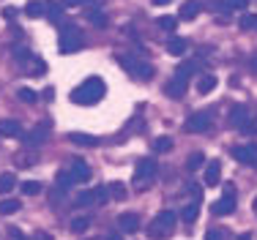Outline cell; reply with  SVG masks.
<instances>
[{
    "label": "cell",
    "instance_id": "1",
    "mask_svg": "<svg viewBox=\"0 0 257 240\" xmlns=\"http://www.w3.org/2000/svg\"><path fill=\"white\" fill-rule=\"evenodd\" d=\"M104 90H107V85H104L101 77H88L79 88L71 90V101L82 104V107H93L104 98Z\"/></svg>",
    "mask_w": 257,
    "mask_h": 240
},
{
    "label": "cell",
    "instance_id": "2",
    "mask_svg": "<svg viewBox=\"0 0 257 240\" xmlns=\"http://www.w3.org/2000/svg\"><path fill=\"white\" fill-rule=\"evenodd\" d=\"M156 172H159L156 158H140L137 167H134V188H137V191L151 188L156 180Z\"/></svg>",
    "mask_w": 257,
    "mask_h": 240
},
{
    "label": "cell",
    "instance_id": "3",
    "mask_svg": "<svg viewBox=\"0 0 257 240\" xmlns=\"http://www.w3.org/2000/svg\"><path fill=\"white\" fill-rule=\"evenodd\" d=\"M175 224H178V216H175L173 210H162L159 213V216L151 221L148 224V237H154V240H162V237H167L170 232L175 229Z\"/></svg>",
    "mask_w": 257,
    "mask_h": 240
},
{
    "label": "cell",
    "instance_id": "4",
    "mask_svg": "<svg viewBox=\"0 0 257 240\" xmlns=\"http://www.w3.org/2000/svg\"><path fill=\"white\" fill-rule=\"evenodd\" d=\"M118 63L126 69V74H132L134 79H151L154 77V66L143 58H134V55H120Z\"/></svg>",
    "mask_w": 257,
    "mask_h": 240
},
{
    "label": "cell",
    "instance_id": "5",
    "mask_svg": "<svg viewBox=\"0 0 257 240\" xmlns=\"http://www.w3.org/2000/svg\"><path fill=\"white\" fill-rule=\"evenodd\" d=\"M82 33H79V28L77 25H71V22H63L60 25V52L63 55H71V52H77L79 47H82Z\"/></svg>",
    "mask_w": 257,
    "mask_h": 240
},
{
    "label": "cell",
    "instance_id": "6",
    "mask_svg": "<svg viewBox=\"0 0 257 240\" xmlns=\"http://www.w3.org/2000/svg\"><path fill=\"white\" fill-rule=\"evenodd\" d=\"M232 158H235L238 164H243V167H257V145H235L232 147Z\"/></svg>",
    "mask_w": 257,
    "mask_h": 240
},
{
    "label": "cell",
    "instance_id": "7",
    "mask_svg": "<svg viewBox=\"0 0 257 240\" xmlns=\"http://www.w3.org/2000/svg\"><path fill=\"white\" fill-rule=\"evenodd\" d=\"M211 128V112H194L186 120V131L189 134H205Z\"/></svg>",
    "mask_w": 257,
    "mask_h": 240
},
{
    "label": "cell",
    "instance_id": "8",
    "mask_svg": "<svg viewBox=\"0 0 257 240\" xmlns=\"http://www.w3.org/2000/svg\"><path fill=\"white\" fill-rule=\"evenodd\" d=\"M0 137H6V139H22V137H25V131H22L20 120L3 118V120H0Z\"/></svg>",
    "mask_w": 257,
    "mask_h": 240
},
{
    "label": "cell",
    "instance_id": "9",
    "mask_svg": "<svg viewBox=\"0 0 257 240\" xmlns=\"http://www.w3.org/2000/svg\"><path fill=\"white\" fill-rule=\"evenodd\" d=\"M47 137H50V120H44L41 126H36L33 131L25 134L22 139H25V145L33 147V145H44V142H47Z\"/></svg>",
    "mask_w": 257,
    "mask_h": 240
},
{
    "label": "cell",
    "instance_id": "10",
    "mask_svg": "<svg viewBox=\"0 0 257 240\" xmlns=\"http://www.w3.org/2000/svg\"><path fill=\"white\" fill-rule=\"evenodd\" d=\"M235 207H238L235 196H227V194H224L222 199H216V202L211 205V213H213V216H227V213L235 210Z\"/></svg>",
    "mask_w": 257,
    "mask_h": 240
},
{
    "label": "cell",
    "instance_id": "11",
    "mask_svg": "<svg viewBox=\"0 0 257 240\" xmlns=\"http://www.w3.org/2000/svg\"><path fill=\"white\" fill-rule=\"evenodd\" d=\"M71 177H74V183H88L90 177H93V172H90V167L82 161V158H74V164H71Z\"/></svg>",
    "mask_w": 257,
    "mask_h": 240
},
{
    "label": "cell",
    "instance_id": "12",
    "mask_svg": "<svg viewBox=\"0 0 257 240\" xmlns=\"http://www.w3.org/2000/svg\"><path fill=\"white\" fill-rule=\"evenodd\" d=\"M203 183L205 186H219L222 183V164L219 161H211V164H205V175H203Z\"/></svg>",
    "mask_w": 257,
    "mask_h": 240
},
{
    "label": "cell",
    "instance_id": "13",
    "mask_svg": "<svg viewBox=\"0 0 257 240\" xmlns=\"http://www.w3.org/2000/svg\"><path fill=\"white\" fill-rule=\"evenodd\" d=\"M186 88H189V79H183V77H178V74H175V77L170 79L167 85H164V93H167L170 98H181Z\"/></svg>",
    "mask_w": 257,
    "mask_h": 240
},
{
    "label": "cell",
    "instance_id": "14",
    "mask_svg": "<svg viewBox=\"0 0 257 240\" xmlns=\"http://www.w3.org/2000/svg\"><path fill=\"white\" fill-rule=\"evenodd\" d=\"M118 226L123 235H134L140 229V216L137 213H123V216H118Z\"/></svg>",
    "mask_w": 257,
    "mask_h": 240
},
{
    "label": "cell",
    "instance_id": "15",
    "mask_svg": "<svg viewBox=\"0 0 257 240\" xmlns=\"http://www.w3.org/2000/svg\"><path fill=\"white\" fill-rule=\"evenodd\" d=\"M249 120H252V118H249V109L243 107V104H235V107L230 109V123H232L235 128H243Z\"/></svg>",
    "mask_w": 257,
    "mask_h": 240
},
{
    "label": "cell",
    "instance_id": "16",
    "mask_svg": "<svg viewBox=\"0 0 257 240\" xmlns=\"http://www.w3.org/2000/svg\"><path fill=\"white\" fill-rule=\"evenodd\" d=\"M63 14H66V6L63 3H47V20H50L52 25H63L66 20H63Z\"/></svg>",
    "mask_w": 257,
    "mask_h": 240
},
{
    "label": "cell",
    "instance_id": "17",
    "mask_svg": "<svg viewBox=\"0 0 257 240\" xmlns=\"http://www.w3.org/2000/svg\"><path fill=\"white\" fill-rule=\"evenodd\" d=\"M200 11H203V3H200V0H186V3L181 6V20H194Z\"/></svg>",
    "mask_w": 257,
    "mask_h": 240
},
{
    "label": "cell",
    "instance_id": "18",
    "mask_svg": "<svg viewBox=\"0 0 257 240\" xmlns=\"http://www.w3.org/2000/svg\"><path fill=\"white\" fill-rule=\"evenodd\" d=\"M69 139L74 145H85V147H96V145H99V137H90V134H82V131L69 134Z\"/></svg>",
    "mask_w": 257,
    "mask_h": 240
},
{
    "label": "cell",
    "instance_id": "19",
    "mask_svg": "<svg viewBox=\"0 0 257 240\" xmlns=\"http://www.w3.org/2000/svg\"><path fill=\"white\" fill-rule=\"evenodd\" d=\"M25 14L30 17V20H36V17H44V14H47V3H44V0H30V3L25 6Z\"/></svg>",
    "mask_w": 257,
    "mask_h": 240
},
{
    "label": "cell",
    "instance_id": "20",
    "mask_svg": "<svg viewBox=\"0 0 257 240\" xmlns=\"http://www.w3.org/2000/svg\"><path fill=\"white\" fill-rule=\"evenodd\" d=\"M20 210H22L20 199H0V216H14Z\"/></svg>",
    "mask_w": 257,
    "mask_h": 240
},
{
    "label": "cell",
    "instance_id": "21",
    "mask_svg": "<svg viewBox=\"0 0 257 240\" xmlns=\"http://www.w3.org/2000/svg\"><path fill=\"white\" fill-rule=\"evenodd\" d=\"M186 49H189V41H186V39H170V41H167V52L175 55V58H181Z\"/></svg>",
    "mask_w": 257,
    "mask_h": 240
},
{
    "label": "cell",
    "instance_id": "22",
    "mask_svg": "<svg viewBox=\"0 0 257 240\" xmlns=\"http://www.w3.org/2000/svg\"><path fill=\"white\" fill-rule=\"evenodd\" d=\"M14 186H17V175L14 172H3V175H0V196L14 191Z\"/></svg>",
    "mask_w": 257,
    "mask_h": 240
},
{
    "label": "cell",
    "instance_id": "23",
    "mask_svg": "<svg viewBox=\"0 0 257 240\" xmlns=\"http://www.w3.org/2000/svg\"><path fill=\"white\" fill-rule=\"evenodd\" d=\"M197 69H200L197 60H189V63H181L178 69H175V74H178V77H183V79H192L194 74H197Z\"/></svg>",
    "mask_w": 257,
    "mask_h": 240
},
{
    "label": "cell",
    "instance_id": "24",
    "mask_svg": "<svg viewBox=\"0 0 257 240\" xmlns=\"http://www.w3.org/2000/svg\"><path fill=\"white\" fill-rule=\"evenodd\" d=\"M213 88H216V77H213V74H208V77H203V79L197 82V93H200V96H208Z\"/></svg>",
    "mask_w": 257,
    "mask_h": 240
},
{
    "label": "cell",
    "instance_id": "25",
    "mask_svg": "<svg viewBox=\"0 0 257 240\" xmlns=\"http://www.w3.org/2000/svg\"><path fill=\"white\" fill-rule=\"evenodd\" d=\"M203 164H205V156H203V153H192V156L186 158V172H197Z\"/></svg>",
    "mask_w": 257,
    "mask_h": 240
},
{
    "label": "cell",
    "instance_id": "26",
    "mask_svg": "<svg viewBox=\"0 0 257 240\" xmlns=\"http://www.w3.org/2000/svg\"><path fill=\"white\" fill-rule=\"evenodd\" d=\"M90 226V218L88 216H77V218H71V232H74V235H82L85 229H88Z\"/></svg>",
    "mask_w": 257,
    "mask_h": 240
},
{
    "label": "cell",
    "instance_id": "27",
    "mask_svg": "<svg viewBox=\"0 0 257 240\" xmlns=\"http://www.w3.org/2000/svg\"><path fill=\"white\" fill-rule=\"evenodd\" d=\"M55 183H58V188H71V186H74V177H71L69 169H63V172L55 175Z\"/></svg>",
    "mask_w": 257,
    "mask_h": 240
},
{
    "label": "cell",
    "instance_id": "28",
    "mask_svg": "<svg viewBox=\"0 0 257 240\" xmlns=\"http://www.w3.org/2000/svg\"><path fill=\"white\" fill-rule=\"evenodd\" d=\"M109 199H126V194H128V188L123 186V183H109Z\"/></svg>",
    "mask_w": 257,
    "mask_h": 240
},
{
    "label": "cell",
    "instance_id": "29",
    "mask_svg": "<svg viewBox=\"0 0 257 240\" xmlns=\"http://www.w3.org/2000/svg\"><path fill=\"white\" fill-rule=\"evenodd\" d=\"M88 20H90V25H96V28H107V14H101L99 9H90Z\"/></svg>",
    "mask_w": 257,
    "mask_h": 240
},
{
    "label": "cell",
    "instance_id": "30",
    "mask_svg": "<svg viewBox=\"0 0 257 240\" xmlns=\"http://www.w3.org/2000/svg\"><path fill=\"white\" fill-rule=\"evenodd\" d=\"M197 213H200V207H197V202H194V205H186V207H183L181 218L186 221V224H194V221H197Z\"/></svg>",
    "mask_w": 257,
    "mask_h": 240
},
{
    "label": "cell",
    "instance_id": "31",
    "mask_svg": "<svg viewBox=\"0 0 257 240\" xmlns=\"http://www.w3.org/2000/svg\"><path fill=\"white\" fill-rule=\"evenodd\" d=\"M17 96H20V101H25V104H36V101H39V93H36L33 88H20V90H17Z\"/></svg>",
    "mask_w": 257,
    "mask_h": 240
},
{
    "label": "cell",
    "instance_id": "32",
    "mask_svg": "<svg viewBox=\"0 0 257 240\" xmlns=\"http://www.w3.org/2000/svg\"><path fill=\"white\" fill-rule=\"evenodd\" d=\"M156 25L162 30H170V33H173V30L178 28V20H175V17H170V14H164V17H159V20H156Z\"/></svg>",
    "mask_w": 257,
    "mask_h": 240
},
{
    "label": "cell",
    "instance_id": "33",
    "mask_svg": "<svg viewBox=\"0 0 257 240\" xmlns=\"http://www.w3.org/2000/svg\"><path fill=\"white\" fill-rule=\"evenodd\" d=\"M154 150H156V153H167V150H173V139H170V137H159L156 142H154Z\"/></svg>",
    "mask_w": 257,
    "mask_h": 240
},
{
    "label": "cell",
    "instance_id": "34",
    "mask_svg": "<svg viewBox=\"0 0 257 240\" xmlns=\"http://www.w3.org/2000/svg\"><path fill=\"white\" fill-rule=\"evenodd\" d=\"M74 202H77L79 207H88L90 202H96V196H93V191H79V196H77Z\"/></svg>",
    "mask_w": 257,
    "mask_h": 240
},
{
    "label": "cell",
    "instance_id": "35",
    "mask_svg": "<svg viewBox=\"0 0 257 240\" xmlns=\"http://www.w3.org/2000/svg\"><path fill=\"white\" fill-rule=\"evenodd\" d=\"M93 196H96V202H99V205H104V202L109 199V188L107 186H96L93 188Z\"/></svg>",
    "mask_w": 257,
    "mask_h": 240
},
{
    "label": "cell",
    "instance_id": "36",
    "mask_svg": "<svg viewBox=\"0 0 257 240\" xmlns=\"http://www.w3.org/2000/svg\"><path fill=\"white\" fill-rule=\"evenodd\" d=\"M241 28L243 30H254L257 28V14H243L241 17Z\"/></svg>",
    "mask_w": 257,
    "mask_h": 240
},
{
    "label": "cell",
    "instance_id": "37",
    "mask_svg": "<svg viewBox=\"0 0 257 240\" xmlns=\"http://www.w3.org/2000/svg\"><path fill=\"white\" fill-rule=\"evenodd\" d=\"M41 191V183L39 180H28V183H22V194H39Z\"/></svg>",
    "mask_w": 257,
    "mask_h": 240
},
{
    "label": "cell",
    "instance_id": "38",
    "mask_svg": "<svg viewBox=\"0 0 257 240\" xmlns=\"http://www.w3.org/2000/svg\"><path fill=\"white\" fill-rule=\"evenodd\" d=\"M211 11H216V14H224V11H230V6H227V0H211Z\"/></svg>",
    "mask_w": 257,
    "mask_h": 240
},
{
    "label": "cell",
    "instance_id": "39",
    "mask_svg": "<svg viewBox=\"0 0 257 240\" xmlns=\"http://www.w3.org/2000/svg\"><path fill=\"white\" fill-rule=\"evenodd\" d=\"M33 66H36V69H30V74H36V77H44V74H47V63H44V60H33Z\"/></svg>",
    "mask_w": 257,
    "mask_h": 240
},
{
    "label": "cell",
    "instance_id": "40",
    "mask_svg": "<svg viewBox=\"0 0 257 240\" xmlns=\"http://www.w3.org/2000/svg\"><path fill=\"white\" fill-rule=\"evenodd\" d=\"M36 158H39L36 153H30V156H20V158H17V164H20V167H30V164H33Z\"/></svg>",
    "mask_w": 257,
    "mask_h": 240
},
{
    "label": "cell",
    "instance_id": "41",
    "mask_svg": "<svg viewBox=\"0 0 257 240\" xmlns=\"http://www.w3.org/2000/svg\"><path fill=\"white\" fill-rule=\"evenodd\" d=\"M9 237H11V240H28L25 235H22L20 226H9Z\"/></svg>",
    "mask_w": 257,
    "mask_h": 240
},
{
    "label": "cell",
    "instance_id": "42",
    "mask_svg": "<svg viewBox=\"0 0 257 240\" xmlns=\"http://www.w3.org/2000/svg\"><path fill=\"white\" fill-rule=\"evenodd\" d=\"M205 240H224V232L222 229H208L205 232Z\"/></svg>",
    "mask_w": 257,
    "mask_h": 240
},
{
    "label": "cell",
    "instance_id": "43",
    "mask_svg": "<svg viewBox=\"0 0 257 240\" xmlns=\"http://www.w3.org/2000/svg\"><path fill=\"white\" fill-rule=\"evenodd\" d=\"M0 14H3V20H17V9H14V6H6Z\"/></svg>",
    "mask_w": 257,
    "mask_h": 240
},
{
    "label": "cell",
    "instance_id": "44",
    "mask_svg": "<svg viewBox=\"0 0 257 240\" xmlns=\"http://www.w3.org/2000/svg\"><path fill=\"white\" fill-rule=\"evenodd\" d=\"M227 6H230V9H246V6H249V0H227Z\"/></svg>",
    "mask_w": 257,
    "mask_h": 240
},
{
    "label": "cell",
    "instance_id": "45",
    "mask_svg": "<svg viewBox=\"0 0 257 240\" xmlns=\"http://www.w3.org/2000/svg\"><path fill=\"white\" fill-rule=\"evenodd\" d=\"M33 240H55V237L50 235V232H36V235H33Z\"/></svg>",
    "mask_w": 257,
    "mask_h": 240
},
{
    "label": "cell",
    "instance_id": "46",
    "mask_svg": "<svg viewBox=\"0 0 257 240\" xmlns=\"http://www.w3.org/2000/svg\"><path fill=\"white\" fill-rule=\"evenodd\" d=\"M224 194H227V196H235V186H232V183H224Z\"/></svg>",
    "mask_w": 257,
    "mask_h": 240
},
{
    "label": "cell",
    "instance_id": "47",
    "mask_svg": "<svg viewBox=\"0 0 257 240\" xmlns=\"http://www.w3.org/2000/svg\"><path fill=\"white\" fill-rule=\"evenodd\" d=\"M82 3H85V0H63L66 9H74V6H82Z\"/></svg>",
    "mask_w": 257,
    "mask_h": 240
},
{
    "label": "cell",
    "instance_id": "48",
    "mask_svg": "<svg viewBox=\"0 0 257 240\" xmlns=\"http://www.w3.org/2000/svg\"><path fill=\"white\" fill-rule=\"evenodd\" d=\"M52 96H55V90L47 88V90H44V98H47V101H52Z\"/></svg>",
    "mask_w": 257,
    "mask_h": 240
},
{
    "label": "cell",
    "instance_id": "49",
    "mask_svg": "<svg viewBox=\"0 0 257 240\" xmlns=\"http://www.w3.org/2000/svg\"><path fill=\"white\" fill-rule=\"evenodd\" d=\"M173 0H154V6H170Z\"/></svg>",
    "mask_w": 257,
    "mask_h": 240
},
{
    "label": "cell",
    "instance_id": "50",
    "mask_svg": "<svg viewBox=\"0 0 257 240\" xmlns=\"http://www.w3.org/2000/svg\"><path fill=\"white\" fill-rule=\"evenodd\" d=\"M238 240H252V235H249V232H243V235H238Z\"/></svg>",
    "mask_w": 257,
    "mask_h": 240
},
{
    "label": "cell",
    "instance_id": "51",
    "mask_svg": "<svg viewBox=\"0 0 257 240\" xmlns=\"http://www.w3.org/2000/svg\"><path fill=\"white\" fill-rule=\"evenodd\" d=\"M107 240H123V237H120V235H109Z\"/></svg>",
    "mask_w": 257,
    "mask_h": 240
},
{
    "label": "cell",
    "instance_id": "52",
    "mask_svg": "<svg viewBox=\"0 0 257 240\" xmlns=\"http://www.w3.org/2000/svg\"><path fill=\"white\" fill-rule=\"evenodd\" d=\"M252 71H254V74H257V58H254V60H252Z\"/></svg>",
    "mask_w": 257,
    "mask_h": 240
},
{
    "label": "cell",
    "instance_id": "53",
    "mask_svg": "<svg viewBox=\"0 0 257 240\" xmlns=\"http://www.w3.org/2000/svg\"><path fill=\"white\" fill-rule=\"evenodd\" d=\"M254 207H257V202H254Z\"/></svg>",
    "mask_w": 257,
    "mask_h": 240
}]
</instances>
